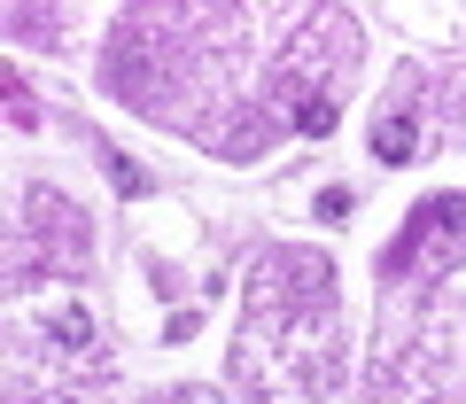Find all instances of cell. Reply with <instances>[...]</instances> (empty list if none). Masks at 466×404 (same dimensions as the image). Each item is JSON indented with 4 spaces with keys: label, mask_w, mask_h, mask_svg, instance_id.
<instances>
[{
    "label": "cell",
    "mask_w": 466,
    "mask_h": 404,
    "mask_svg": "<svg viewBox=\"0 0 466 404\" xmlns=\"http://www.w3.org/2000/svg\"><path fill=\"white\" fill-rule=\"evenodd\" d=\"M435 234H451V241L466 249V195H435V202H420L412 218H404L397 249L381 257V272H412V265H420V249H435Z\"/></svg>",
    "instance_id": "6da1fadb"
},
{
    "label": "cell",
    "mask_w": 466,
    "mask_h": 404,
    "mask_svg": "<svg viewBox=\"0 0 466 404\" xmlns=\"http://www.w3.org/2000/svg\"><path fill=\"white\" fill-rule=\"evenodd\" d=\"M288 133H334V94H296L288 101Z\"/></svg>",
    "instance_id": "7a4b0ae2"
},
{
    "label": "cell",
    "mask_w": 466,
    "mask_h": 404,
    "mask_svg": "<svg viewBox=\"0 0 466 404\" xmlns=\"http://www.w3.org/2000/svg\"><path fill=\"white\" fill-rule=\"evenodd\" d=\"M47 335L63 342V350H86V342H94V319H86V303H63V311L47 319Z\"/></svg>",
    "instance_id": "3957f363"
},
{
    "label": "cell",
    "mask_w": 466,
    "mask_h": 404,
    "mask_svg": "<svg viewBox=\"0 0 466 404\" xmlns=\"http://www.w3.org/2000/svg\"><path fill=\"white\" fill-rule=\"evenodd\" d=\"M373 148H381L389 164H404V156H412V125H404V117H389L381 133H373Z\"/></svg>",
    "instance_id": "277c9868"
}]
</instances>
